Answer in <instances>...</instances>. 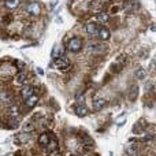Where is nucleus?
I'll use <instances>...</instances> for the list:
<instances>
[{
    "instance_id": "5",
    "label": "nucleus",
    "mask_w": 156,
    "mask_h": 156,
    "mask_svg": "<svg viewBox=\"0 0 156 156\" xmlns=\"http://www.w3.org/2000/svg\"><path fill=\"white\" fill-rule=\"evenodd\" d=\"M137 96H138V86L133 83V85H130L129 92H127V99H129L130 101H134V100L137 99Z\"/></svg>"
},
{
    "instance_id": "11",
    "label": "nucleus",
    "mask_w": 156,
    "mask_h": 156,
    "mask_svg": "<svg viewBox=\"0 0 156 156\" xmlns=\"http://www.w3.org/2000/svg\"><path fill=\"white\" fill-rule=\"evenodd\" d=\"M63 56V48L60 45H55L54 49H52V58L54 59H58V58Z\"/></svg>"
},
{
    "instance_id": "4",
    "label": "nucleus",
    "mask_w": 156,
    "mask_h": 156,
    "mask_svg": "<svg viewBox=\"0 0 156 156\" xmlns=\"http://www.w3.org/2000/svg\"><path fill=\"white\" fill-rule=\"evenodd\" d=\"M85 29H86V33H88V34H90V36H99L100 29H101V27L97 26V23H88Z\"/></svg>"
},
{
    "instance_id": "9",
    "label": "nucleus",
    "mask_w": 156,
    "mask_h": 156,
    "mask_svg": "<svg viewBox=\"0 0 156 156\" xmlns=\"http://www.w3.org/2000/svg\"><path fill=\"white\" fill-rule=\"evenodd\" d=\"M92 105H93V108H94L96 111H99V110H101V108L105 105V100L103 99V97H97V99L93 100Z\"/></svg>"
},
{
    "instance_id": "13",
    "label": "nucleus",
    "mask_w": 156,
    "mask_h": 156,
    "mask_svg": "<svg viewBox=\"0 0 156 156\" xmlns=\"http://www.w3.org/2000/svg\"><path fill=\"white\" fill-rule=\"evenodd\" d=\"M37 101H38V97L36 96V94H33V96H30L29 99H26V105L29 108H32V107H34V105L37 104Z\"/></svg>"
},
{
    "instance_id": "20",
    "label": "nucleus",
    "mask_w": 156,
    "mask_h": 156,
    "mask_svg": "<svg viewBox=\"0 0 156 156\" xmlns=\"http://www.w3.org/2000/svg\"><path fill=\"white\" fill-rule=\"evenodd\" d=\"M33 130H34V125H33L32 122H26L25 126H23V132L30 133V132H33Z\"/></svg>"
},
{
    "instance_id": "14",
    "label": "nucleus",
    "mask_w": 156,
    "mask_h": 156,
    "mask_svg": "<svg viewBox=\"0 0 156 156\" xmlns=\"http://www.w3.org/2000/svg\"><path fill=\"white\" fill-rule=\"evenodd\" d=\"M110 30L108 29H105V27H101V29H100V33H99V37L101 38V40H108V38H110Z\"/></svg>"
},
{
    "instance_id": "8",
    "label": "nucleus",
    "mask_w": 156,
    "mask_h": 156,
    "mask_svg": "<svg viewBox=\"0 0 156 156\" xmlns=\"http://www.w3.org/2000/svg\"><path fill=\"white\" fill-rule=\"evenodd\" d=\"M21 94H22V97H23L25 100L29 99L30 96H33V94H34V88H33V86H25V88L22 89Z\"/></svg>"
},
{
    "instance_id": "17",
    "label": "nucleus",
    "mask_w": 156,
    "mask_h": 156,
    "mask_svg": "<svg viewBox=\"0 0 156 156\" xmlns=\"http://www.w3.org/2000/svg\"><path fill=\"white\" fill-rule=\"evenodd\" d=\"M0 96H2V103H3V104H4V103H10L11 96H10V93H8V92H5V90H4V89L2 90Z\"/></svg>"
},
{
    "instance_id": "2",
    "label": "nucleus",
    "mask_w": 156,
    "mask_h": 156,
    "mask_svg": "<svg viewBox=\"0 0 156 156\" xmlns=\"http://www.w3.org/2000/svg\"><path fill=\"white\" fill-rule=\"evenodd\" d=\"M54 65H55V67L59 69V70H66V69H69L70 63H69V60L65 59V58H58V59L54 60Z\"/></svg>"
},
{
    "instance_id": "22",
    "label": "nucleus",
    "mask_w": 156,
    "mask_h": 156,
    "mask_svg": "<svg viewBox=\"0 0 156 156\" xmlns=\"http://www.w3.org/2000/svg\"><path fill=\"white\" fill-rule=\"evenodd\" d=\"M10 112L14 116H16L19 114V108H18V105H12V107L10 108Z\"/></svg>"
},
{
    "instance_id": "18",
    "label": "nucleus",
    "mask_w": 156,
    "mask_h": 156,
    "mask_svg": "<svg viewBox=\"0 0 156 156\" xmlns=\"http://www.w3.org/2000/svg\"><path fill=\"white\" fill-rule=\"evenodd\" d=\"M5 5L8 8H16L19 5V0H5Z\"/></svg>"
},
{
    "instance_id": "7",
    "label": "nucleus",
    "mask_w": 156,
    "mask_h": 156,
    "mask_svg": "<svg viewBox=\"0 0 156 156\" xmlns=\"http://www.w3.org/2000/svg\"><path fill=\"white\" fill-rule=\"evenodd\" d=\"M49 141H51V136H49L48 133H43V134H40V137H38V144H40L41 147H47L49 144Z\"/></svg>"
},
{
    "instance_id": "6",
    "label": "nucleus",
    "mask_w": 156,
    "mask_h": 156,
    "mask_svg": "<svg viewBox=\"0 0 156 156\" xmlns=\"http://www.w3.org/2000/svg\"><path fill=\"white\" fill-rule=\"evenodd\" d=\"M26 11L29 14H32V15H38V14H40V4L36 2L30 3V4L26 7Z\"/></svg>"
},
{
    "instance_id": "16",
    "label": "nucleus",
    "mask_w": 156,
    "mask_h": 156,
    "mask_svg": "<svg viewBox=\"0 0 156 156\" xmlns=\"http://www.w3.org/2000/svg\"><path fill=\"white\" fill-rule=\"evenodd\" d=\"M108 18H110V16H108L107 12H103V11L97 12V21H99V22H103V23H104V22L108 21Z\"/></svg>"
},
{
    "instance_id": "3",
    "label": "nucleus",
    "mask_w": 156,
    "mask_h": 156,
    "mask_svg": "<svg viewBox=\"0 0 156 156\" xmlns=\"http://www.w3.org/2000/svg\"><path fill=\"white\" fill-rule=\"evenodd\" d=\"M47 151H48V154H51L52 156H55L58 151V141L56 138L54 137V136H51V141H49V144L47 145Z\"/></svg>"
},
{
    "instance_id": "12",
    "label": "nucleus",
    "mask_w": 156,
    "mask_h": 156,
    "mask_svg": "<svg viewBox=\"0 0 156 156\" xmlns=\"http://www.w3.org/2000/svg\"><path fill=\"white\" fill-rule=\"evenodd\" d=\"M27 81V74L25 73V71H21V73H18L15 76V82L16 83H25Z\"/></svg>"
},
{
    "instance_id": "19",
    "label": "nucleus",
    "mask_w": 156,
    "mask_h": 156,
    "mask_svg": "<svg viewBox=\"0 0 156 156\" xmlns=\"http://www.w3.org/2000/svg\"><path fill=\"white\" fill-rule=\"evenodd\" d=\"M147 76V71L144 70L143 67H140V69H137V71H136V77L138 78V80H144Z\"/></svg>"
},
{
    "instance_id": "21",
    "label": "nucleus",
    "mask_w": 156,
    "mask_h": 156,
    "mask_svg": "<svg viewBox=\"0 0 156 156\" xmlns=\"http://www.w3.org/2000/svg\"><path fill=\"white\" fill-rule=\"evenodd\" d=\"M18 126H19L18 119H16V118H11L10 119V123H8V127H10V129H15V127H18Z\"/></svg>"
},
{
    "instance_id": "10",
    "label": "nucleus",
    "mask_w": 156,
    "mask_h": 156,
    "mask_svg": "<svg viewBox=\"0 0 156 156\" xmlns=\"http://www.w3.org/2000/svg\"><path fill=\"white\" fill-rule=\"evenodd\" d=\"M74 111H76V114L78 116H86L88 115V108H86L85 105H76V107H74Z\"/></svg>"
},
{
    "instance_id": "23",
    "label": "nucleus",
    "mask_w": 156,
    "mask_h": 156,
    "mask_svg": "<svg viewBox=\"0 0 156 156\" xmlns=\"http://www.w3.org/2000/svg\"><path fill=\"white\" fill-rule=\"evenodd\" d=\"M125 121H126V115H122L121 118L116 119V125H118V126H122V125L125 123Z\"/></svg>"
},
{
    "instance_id": "15",
    "label": "nucleus",
    "mask_w": 156,
    "mask_h": 156,
    "mask_svg": "<svg viewBox=\"0 0 156 156\" xmlns=\"http://www.w3.org/2000/svg\"><path fill=\"white\" fill-rule=\"evenodd\" d=\"M29 137H30V133H26V132H23L22 134H19V136H16V140L19 141L21 144H25L27 140H29Z\"/></svg>"
},
{
    "instance_id": "1",
    "label": "nucleus",
    "mask_w": 156,
    "mask_h": 156,
    "mask_svg": "<svg viewBox=\"0 0 156 156\" xmlns=\"http://www.w3.org/2000/svg\"><path fill=\"white\" fill-rule=\"evenodd\" d=\"M82 48V41L80 37H71L67 43V49L70 52H78Z\"/></svg>"
}]
</instances>
